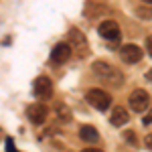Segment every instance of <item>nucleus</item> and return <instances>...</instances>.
<instances>
[{"instance_id": "4468645a", "label": "nucleus", "mask_w": 152, "mask_h": 152, "mask_svg": "<svg viewBox=\"0 0 152 152\" xmlns=\"http://www.w3.org/2000/svg\"><path fill=\"white\" fill-rule=\"evenodd\" d=\"M124 138H126V140H130L132 144H136V138H134V134H132V132H126V134H124Z\"/></svg>"}, {"instance_id": "f8f14e48", "label": "nucleus", "mask_w": 152, "mask_h": 152, "mask_svg": "<svg viewBox=\"0 0 152 152\" xmlns=\"http://www.w3.org/2000/svg\"><path fill=\"white\" fill-rule=\"evenodd\" d=\"M55 110H57V118L61 120V122H65V124H67V122H71V110L65 104H57V107H55Z\"/></svg>"}, {"instance_id": "39448f33", "label": "nucleus", "mask_w": 152, "mask_h": 152, "mask_svg": "<svg viewBox=\"0 0 152 152\" xmlns=\"http://www.w3.org/2000/svg\"><path fill=\"white\" fill-rule=\"evenodd\" d=\"M97 33H99V37L105 39V41H118V39L122 37L120 24H118L116 20H112V18H107V20H104V23H99Z\"/></svg>"}, {"instance_id": "0eeeda50", "label": "nucleus", "mask_w": 152, "mask_h": 152, "mask_svg": "<svg viewBox=\"0 0 152 152\" xmlns=\"http://www.w3.org/2000/svg\"><path fill=\"white\" fill-rule=\"evenodd\" d=\"M69 57H71V47L67 43H57L51 49V63L53 65H63L69 61Z\"/></svg>"}, {"instance_id": "423d86ee", "label": "nucleus", "mask_w": 152, "mask_h": 152, "mask_svg": "<svg viewBox=\"0 0 152 152\" xmlns=\"http://www.w3.org/2000/svg\"><path fill=\"white\" fill-rule=\"evenodd\" d=\"M130 107L134 112H146L150 107V94L144 89H134L130 94Z\"/></svg>"}, {"instance_id": "6e6552de", "label": "nucleus", "mask_w": 152, "mask_h": 152, "mask_svg": "<svg viewBox=\"0 0 152 152\" xmlns=\"http://www.w3.org/2000/svg\"><path fill=\"white\" fill-rule=\"evenodd\" d=\"M120 59L124 61V63H128V65H134V63H138L142 59V49L138 45H124V47H120Z\"/></svg>"}, {"instance_id": "a211bd4d", "label": "nucleus", "mask_w": 152, "mask_h": 152, "mask_svg": "<svg viewBox=\"0 0 152 152\" xmlns=\"http://www.w3.org/2000/svg\"><path fill=\"white\" fill-rule=\"evenodd\" d=\"M142 2H146V4H150V2H152V0H142Z\"/></svg>"}, {"instance_id": "ddd939ff", "label": "nucleus", "mask_w": 152, "mask_h": 152, "mask_svg": "<svg viewBox=\"0 0 152 152\" xmlns=\"http://www.w3.org/2000/svg\"><path fill=\"white\" fill-rule=\"evenodd\" d=\"M6 152H16L14 150V142H12V138H6Z\"/></svg>"}, {"instance_id": "9b49d317", "label": "nucleus", "mask_w": 152, "mask_h": 152, "mask_svg": "<svg viewBox=\"0 0 152 152\" xmlns=\"http://www.w3.org/2000/svg\"><path fill=\"white\" fill-rule=\"evenodd\" d=\"M79 138H81L83 142H97L99 134H97V130H95L94 126H81V128H79Z\"/></svg>"}, {"instance_id": "9d476101", "label": "nucleus", "mask_w": 152, "mask_h": 152, "mask_svg": "<svg viewBox=\"0 0 152 152\" xmlns=\"http://www.w3.org/2000/svg\"><path fill=\"white\" fill-rule=\"evenodd\" d=\"M128 120H130V114H128V110H126V107L118 105V107H114V110H112V116H110V122H112V126L120 128V126L128 124Z\"/></svg>"}, {"instance_id": "f257e3e1", "label": "nucleus", "mask_w": 152, "mask_h": 152, "mask_svg": "<svg viewBox=\"0 0 152 152\" xmlns=\"http://www.w3.org/2000/svg\"><path fill=\"white\" fill-rule=\"evenodd\" d=\"M91 69H94V73H95L97 79L110 83V85L120 87L122 81H124V73L118 69V67H114L112 63H107V61H95L94 65H91Z\"/></svg>"}, {"instance_id": "f3484780", "label": "nucleus", "mask_w": 152, "mask_h": 152, "mask_svg": "<svg viewBox=\"0 0 152 152\" xmlns=\"http://www.w3.org/2000/svg\"><path fill=\"white\" fill-rule=\"evenodd\" d=\"M150 142H152V138H150V136H146V148H148V150H150Z\"/></svg>"}, {"instance_id": "1a4fd4ad", "label": "nucleus", "mask_w": 152, "mask_h": 152, "mask_svg": "<svg viewBox=\"0 0 152 152\" xmlns=\"http://www.w3.org/2000/svg\"><path fill=\"white\" fill-rule=\"evenodd\" d=\"M47 105H43V104H31L28 107H26V118L33 122V124H43L45 120H47Z\"/></svg>"}, {"instance_id": "20e7f679", "label": "nucleus", "mask_w": 152, "mask_h": 152, "mask_svg": "<svg viewBox=\"0 0 152 152\" xmlns=\"http://www.w3.org/2000/svg\"><path fill=\"white\" fill-rule=\"evenodd\" d=\"M67 45L71 47V51L75 49L79 57H87V53H89V49H87V39H85V35H83L79 28H71L69 31V41H67Z\"/></svg>"}, {"instance_id": "f03ea898", "label": "nucleus", "mask_w": 152, "mask_h": 152, "mask_svg": "<svg viewBox=\"0 0 152 152\" xmlns=\"http://www.w3.org/2000/svg\"><path fill=\"white\" fill-rule=\"evenodd\" d=\"M85 99H87V104L95 107L97 112H107L110 110V104H112V97L105 94L104 89H89L87 94H85Z\"/></svg>"}, {"instance_id": "6ab92c4d", "label": "nucleus", "mask_w": 152, "mask_h": 152, "mask_svg": "<svg viewBox=\"0 0 152 152\" xmlns=\"http://www.w3.org/2000/svg\"><path fill=\"white\" fill-rule=\"evenodd\" d=\"M2 136H4V134H2V128H0V138H2Z\"/></svg>"}, {"instance_id": "7ed1b4c3", "label": "nucleus", "mask_w": 152, "mask_h": 152, "mask_svg": "<svg viewBox=\"0 0 152 152\" xmlns=\"http://www.w3.org/2000/svg\"><path fill=\"white\" fill-rule=\"evenodd\" d=\"M33 94L37 99H51L53 97V81L47 75H39L33 81Z\"/></svg>"}, {"instance_id": "2eb2a0df", "label": "nucleus", "mask_w": 152, "mask_h": 152, "mask_svg": "<svg viewBox=\"0 0 152 152\" xmlns=\"http://www.w3.org/2000/svg\"><path fill=\"white\" fill-rule=\"evenodd\" d=\"M150 45H152L150 37H146V53H148V55H152V49H150Z\"/></svg>"}, {"instance_id": "dca6fc26", "label": "nucleus", "mask_w": 152, "mask_h": 152, "mask_svg": "<svg viewBox=\"0 0 152 152\" xmlns=\"http://www.w3.org/2000/svg\"><path fill=\"white\" fill-rule=\"evenodd\" d=\"M81 152H104L102 148H83Z\"/></svg>"}]
</instances>
